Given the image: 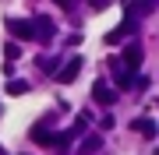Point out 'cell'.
<instances>
[{"label": "cell", "mask_w": 159, "mask_h": 155, "mask_svg": "<svg viewBox=\"0 0 159 155\" xmlns=\"http://www.w3.org/2000/svg\"><path fill=\"white\" fill-rule=\"evenodd\" d=\"M99 144H102V138H85V141H81V148H78V155H92Z\"/></svg>", "instance_id": "30bf717a"}, {"label": "cell", "mask_w": 159, "mask_h": 155, "mask_svg": "<svg viewBox=\"0 0 159 155\" xmlns=\"http://www.w3.org/2000/svg\"><path fill=\"white\" fill-rule=\"evenodd\" d=\"M0 155H7V152H4V148H0Z\"/></svg>", "instance_id": "9a60e30c"}, {"label": "cell", "mask_w": 159, "mask_h": 155, "mask_svg": "<svg viewBox=\"0 0 159 155\" xmlns=\"http://www.w3.org/2000/svg\"><path fill=\"white\" fill-rule=\"evenodd\" d=\"M127 7H131V18H145V14H152L156 11V0H127Z\"/></svg>", "instance_id": "52a82bcc"}, {"label": "cell", "mask_w": 159, "mask_h": 155, "mask_svg": "<svg viewBox=\"0 0 159 155\" xmlns=\"http://www.w3.org/2000/svg\"><path fill=\"white\" fill-rule=\"evenodd\" d=\"M32 141H35V144H53V141H57V134H53L46 123H35V127H32Z\"/></svg>", "instance_id": "ba28073f"}, {"label": "cell", "mask_w": 159, "mask_h": 155, "mask_svg": "<svg viewBox=\"0 0 159 155\" xmlns=\"http://www.w3.org/2000/svg\"><path fill=\"white\" fill-rule=\"evenodd\" d=\"M29 92V81H7V95H25Z\"/></svg>", "instance_id": "8fae6325"}, {"label": "cell", "mask_w": 159, "mask_h": 155, "mask_svg": "<svg viewBox=\"0 0 159 155\" xmlns=\"http://www.w3.org/2000/svg\"><path fill=\"white\" fill-rule=\"evenodd\" d=\"M32 25H35V39H53L57 35V25L50 18H32Z\"/></svg>", "instance_id": "8992f818"}, {"label": "cell", "mask_w": 159, "mask_h": 155, "mask_svg": "<svg viewBox=\"0 0 159 155\" xmlns=\"http://www.w3.org/2000/svg\"><path fill=\"white\" fill-rule=\"evenodd\" d=\"M7 32H11L14 39H21V42H32V39H35L32 18H7Z\"/></svg>", "instance_id": "6da1fadb"}, {"label": "cell", "mask_w": 159, "mask_h": 155, "mask_svg": "<svg viewBox=\"0 0 159 155\" xmlns=\"http://www.w3.org/2000/svg\"><path fill=\"white\" fill-rule=\"evenodd\" d=\"M92 7H96V11H102V7H110V0H92Z\"/></svg>", "instance_id": "4fadbf2b"}, {"label": "cell", "mask_w": 159, "mask_h": 155, "mask_svg": "<svg viewBox=\"0 0 159 155\" xmlns=\"http://www.w3.org/2000/svg\"><path fill=\"white\" fill-rule=\"evenodd\" d=\"M39 67L46 71V74H53V71H57V60H50V57H39Z\"/></svg>", "instance_id": "7c38bea8"}, {"label": "cell", "mask_w": 159, "mask_h": 155, "mask_svg": "<svg viewBox=\"0 0 159 155\" xmlns=\"http://www.w3.org/2000/svg\"><path fill=\"white\" fill-rule=\"evenodd\" d=\"M78 71H81V57H71V60L57 71V81H60V85H71V81L78 78Z\"/></svg>", "instance_id": "277c9868"}, {"label": "cell", "mask_w": 159, "mask_h": 155, "mask_svg": "<svg viewBox=\"0 0 159 155\" xmlns=\"http://www.w3.org/2000/svg\"><path fill=\"white\" fill-rule=\"evenodd\" d=\"M92 99H96L99 106H113L117 102V92L106 85V81H96V85H92Z\"/></svg>", "instance_id": "3957f363"}, {"label": "cell", "mask_w": 159, "mask_h": 155, "mask_svg": "<svg viewBox=\"0 0 159 155\" xmlns=\"http://www.w3.org/2000/svg\"><path fill=\"white\" fill-rule=\"evenodd\" d=\"M142 57H145L142 46H138V42H127L124 53H120V67H124V71H138V67H142Z\"/></svg>", "instance_id": "7a4b0ae2"}, {"label": "cell", "mask_w": 159, "mask_h": 155, "mask_svg": "<svg viewBox=\"0 0 159 155\" xmlns=\"http://www.w3.org/2000/svg\"><path fill=\"white\" fill-rule=\"evenodd\" d=\"M131 131H138V134H145L148 141L156 138V123L148 120V116H142V120H134V123H131Z\"/></svg>", "instance_id": "9c48e42d"}, {"label": "cell", "mask_w": 159, "mask_h": 155, "mask_svg": "<svg viewBox=\"0 0 159 155\" xmlns=\"http://www.w3.org/2000/svg\"><path fill=\"white\" fill-rule=\"evenodd\" d=\"M57 4L64 7V11H71V7H74V0H57Z\"/></svg>", "instance_id": "5bb4252c"}, {"label": "cell", "mask_w": 159, "mask_h": 155, "mask_svg": "<svg viewBox=\"0 0 159 155\" xmlns=\"http://www.w3.org/2000/svg\"><path fill=\"white\" fill-rule=\"evenodd\" d=\"M131 32H134V18H131V14H127V18H124V21H120V25H117V28H113V32H110V35H106V46H113V42H120V39H127V35H131Z\"/></svg>", "instance_id": "5b68a950"}]
</instances>
